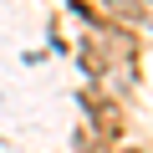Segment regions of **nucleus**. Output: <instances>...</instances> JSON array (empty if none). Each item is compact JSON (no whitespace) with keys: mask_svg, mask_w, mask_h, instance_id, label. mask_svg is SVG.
Returning <instances> with one entry per match:
<instances>
[{"mask_svg":"<svg viewBox=\"0 0 153 153\" xmlns=\"http://www.w3.org/2000/svg\"><path fill=\"white\" fill-rule=\"evenodd\" d=\"M92 117H97L102 133H117V128H123V112H117V102H107V97H92Z\"/></svg>","mask_w":153,"mask_h":153,"instance_id":"nucleus-1","label":"nucleus"},{"mask_svg":"<svg viewBox=\"0 0 153 153\" xmlns=\"http://www.w3.org/2000/svg\"><path fill=\"white\" fill-rule=\"evenodd\" d=\"M117 153H148V148H117Z\"/></svg>","mask_w":153,"mask_h":153,"instance_id":"nucleus-2","label":"nucleus"}]
</instances>
